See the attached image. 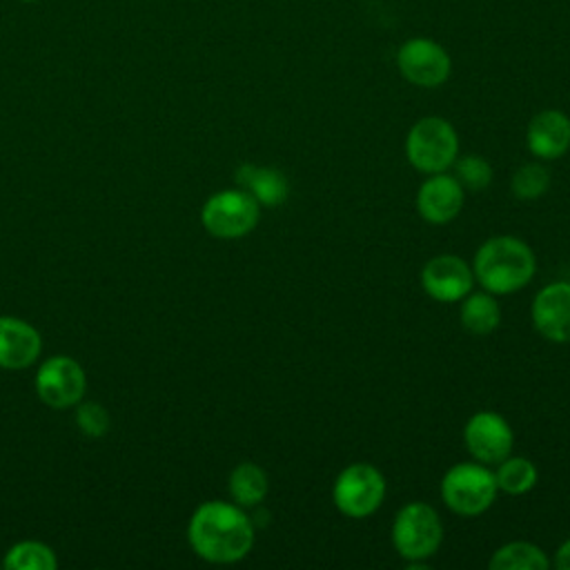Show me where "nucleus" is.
I'll list each match as a JSON object with an SVG mask.
<instances>
[{
	"mask_svg": "<svg viewBox=\"0 0 570 570\" xmlns=\"http://www.w3.org/2000/svg\"><path fill=\"white\" fill-rule=\"evenodd\" d=\"M443 541V523L436 510L425 501L405 503L392 523V546L401 559L423 563L436 554Z\"/></svg>",
	"mask_w": 570,
	"mask_h": 570,
	"instance_id": "7ed1b4c3",
	"label": "nucleus"
},
{
	"mask_svg": "<svg viewBox=\"0 0 570 570\" xmlns=\"http://www.w3.org/2000/svg\"><path fill=\"white\" fill-rule=\"evenodd\" d=\"M76 425L89 439H100L109 432L111 419L102 403L98 401H78L76 403Z\"/></svg>",
	"mask_w": 570,
	"mask_h": 570,
	"instance_id": "b1692460",
	"label": "nucleus"
},
{
	"mask_svg": "<svg viewBox=\"0 0 570 570\" xmlns=\"http://www.w3.org/2000/svg\"><path fill=\"white\" fill-rule=\"evenodd\" d=\"M463 443L474 461L483 465H497L499 461L510 456L514 434L510 423L501 414L492 410H481L468 419L463 428Z\"/></svg>",
	"mask_w": 570,
	"mask_h": 570,
	"instance_id": "1a4fd4ad",
	"label": "nucleus"
},
{
	"mask_svg": "<svg viewBox=\"0 0 570 570\" xmlns=\"http://www.w3.org/2000/svg\"><path fill=\"white\" fill-rule=\"evenodd\" d=\"M454 178L461 183L463 189L481 191L492 183V167L479 154H468V156H461V158L456 156Z\"/></svg>",
	"mask_w": 570,
	"mask_h": 570,
	"instance_id": "5701e85b",
	"label": "nucleus"
},
{
	"mask_svg": "<svg viewBox=\"0 0 570 570\" xmlns=\"http://www.w3.org/2000/svg\"><path fill=\"white\" fill-rule=\"evenodd\" d=\"M385 499V476L372 463L358 461L338 472L332 485L336 510L350 519L374 514Z\"/></svg>",
	"mask_w": 570,
	"mask_h": 570,
	"instance_id": "0eeeda50",
	"label": "nucleus"
},
{
	"mask_svg": "<svg viewBox=\"0 0 570 570\" xmlns=\"http://www.w3.org/2000/svg\"><path fill=\"white\" fill-rule=\"evenodd\" d=\"M490 570H548L546 552L530 541H510L494 550L488 561Z\"/></svg>",
	"mask_w": 570,
	"mask_h": 570,
	"instance_id": "6ab92c4d",
	"label": "nucleus"
},
{
	"mask_svg": "<svg viewBox=\"0 0 570 570\" xmlns=\"http://www.w3.org/2000/svg\"><path fill=\"white\" fill-rule=\"evenodd\" d=\"M33 385L38 399L45 405L53 410H67L82 401L87 390V376L76 358L67 354H56L38 365Z\"/></svg>",
	"mask_w": 570,
	"mask_h": 570,
	"instance_id": "6e6552de",
	"label": "nucleus"
},
{
	"mask_svg": "<svg viewBox=\"0 0 570 570\" xmlns=\"http://www.w3.org/2000/svg\"><path fill=\"white\" fill-rule=\"evenodd\" d=\"M532 325L552 343H570V283L554 281L532 301Z\"/></svg>",
	"mask_w": 570,
	"mask_h": 570,
	"instance_id": "f8f14e48",
	"label": "nucleus"
},
{
	"mask_svg": "<svg viewBox=\"0 0 570 570\" xmlns=\"http://www.w3.org/2000/svg\"><path fill=\"white\" fill-rule=\"evenodd\" d=\"M405 156L416 171L428 176L441 174L450 169L459 156V136L454 127L439 116L421 118L407 131Z\"/></svg>",
	"mask_w": 570,
	"mask_h": 570,
	"instance_id": "39448f33",
	"label": "nucleus"
},
{
	"mask_svg": "<svg viewBox=\"0 0 570 570\" xmlns=\"http://www.w3.org/2000/svg\"><path fill=\"white\" fill-rule=\"evenodd\" d=\"M537 269V258L528 243L514 236H494L481 243L474 254L472 274L490 294H512L525 287Z\"/></svg>",
	"mask_w": 570,
	"mask_h": 570,
	"instance_id": "f03ea898",
	"label": "nucleus"
},
{
	"mask_svg": "<svg viewBox=\"0 0 570 570\" xmlns=\"http://www.w3.org/2000/svg\"><path fill=\"white\" fill-rule=\"evenodd\" d=\"M494 472L483 463L463 461L452 465L441 479V499L459 517H479L497 499Z\"/></svg>",
	"mask_w": 570,
	"mask_h": 570,
	"instance_id": "20e7f679",
	"label": "nucleus"
},
{
	"mask_svg": "<svg viewBox=\"0 0 570 570\" xmlns=\"http://www.w3.org/2000/svg\"><path fill=\"white\" fill-rule=\"evenodd\" d=\"M42 352L40 332L18 316H0V370H24Z\"/></svg>",
	"mask_w": 570,
	"mask_h": 570,
	"instance_id": "4468645a",
	"label": "nucleus"
},
{
	"mask_svg": "<svg viewBox=\"0 0 570 570\" xmlns=\"http://www.w3.org/2000/svg\"><path fill=\"white\" fill-rule=\"evenodd\" d=\"M401 73L419 87H436L450 73V58L441 45L428 38L407 40L396 56Z\"/></svg>",
	"mask_w": 570,
	"mask_h": 570,
	"instance_id": "9b49d317",
	"label": "nucleus"
},
{
	"mask_svg": "<svg viewBox=\"0 0 570 570\" xmlns=\"http://www.w3.org/2000/svg\"><path fill=\"white\" fill-rule=\"evenodd\" d=\"M258 218L261 205L240 187L212 194L200 209V223L205 232L223 240L247 236L258 225Z\"/></svg>",
	"mask_w": 570,
	"mask_h": 570,
	"instance_id": "423d86ee",
	"label": "nucleus"
},
{
	"mask_svg": "<svg viewBox=\"0 0 570 570\" xmlns=\"http://www.w3.org/2000/svg\"><path fill=\"white\" fill-rule=\"evenodd\" d=\"M552 563H554V568H559V570H570V539H566V541L557 548Z\"/></svg>",
	"mask_w": 570,
	"mask_h": 570,
	"instance_id": "393cba45",
	"label": "nucleus"
},
{
	"mask_svg": "<svg viewBox=\"0 0 570 570\" xmlns=\"http://www.w3.org/2000/svg\"><path fill=\"white\" fill-rule=\"evenodd\" d=\"M525 142L532 156L554 160L570 149V118L557 109L539 111L525 131Z\"/></svg>",
	"mask_w": 570,
	"mask_h": 570,
	"instance_id": "2eb2a0df",
	"label": "nucleus"
},
{
	"mask_svg": "<svg viewBox=\"0 0 570 570\" xmlns=\"http://www.w3.org/2000/svg\"><path fill=\"white\" fill-rule=\"evenodd\" d=\"M2 566L7 570H56L58 568V557L51 546L33 539H24L13 543L7 554Z\"/></svg>",
	"mask_w": 570,
	"mask_h": 570,
	"instance_id": "aec40b11",
	"label": "nucleus"
},
{
	"mask_svg": "<svg viewBox=\"0 0 570 570\" xmlns=\"http://www.w3.org/2000/svg\"><path fill=\"white\" fill-rule=\"evenodd\" d=\"M461 325L465 332L485 336L499 327L501 309L494 301V294L490 292H470L465 298H461V312H459Z\"/></svg>",
	"mask_w": 570,
	"mask_h": 570,
	"instance_id": "f3484780",
	"label": "nucleus"
},
{
	"mask_svg": "<svg viewBox=\"0 0 570 570\" xmlns=\"http://www.w3.org/2000/svg\"><path fill=\"white\" fill-rule=\"evenodd\" d=\"M537 476L539 472L534 463L525 456H505L503 461L497 463V472H494L497 488L512 497L530 492L537 483Z\"/></svg>",
	"mask_w": 570,
	"mask_h": 570,
	"instance_id": "412c9836",
	"label": "nucleus"
},
{
	"mask_svg": "<svg viewBox=\"0 0 570 570\" xmlns=\"http://www.w3.org/2000/svg\"><path fill=\"white\" fill-rule=\"evenodd\" d=\"M22 2H33V0H22Z\"/></svg>",
	"mask_w": 570,
	"mask_h": 570,
	"instance_id": "a878e982",
	"label": "nucleus"
},
{
	"mask_svg": "<svg viewBox=\"0 0 570 570\" xmlns=\"http://www.w3.org/2000/svg\"><path fill=\"white\" fill-rule=\"evenodd\" d=\"M227 490L234 503H238L240 508H254L265 499L269 490V481L261 465L252 461H243L232 470Z\"/></svg>",
	"mask_w": 570,
	"mask_h": 570,
	"instance_id": "a211bd4d",
	"label": "nucleus"
},
{
	"mask_svg": "<svg viewBox=\"0 0 570 570\" xmlns=\"http://www.w3.org/2000/svg\"><path fill=\"white\" fill-rule=\"evenodd\" d=\"M510 187L519 200H537L550 187V171L541 163H525L514 171Z\"/></svg>",
	"mask_w": 570,
	"mask_h": 570,
	"instance_id": "4be33fe9",
	"label": "nucleus"
},
{
	"mask_svg": "<svg viewBox=\"0 0 570 570\" xmlns=\"http://www.w3.org/2000/svg\"><path fill=\"white\" fill-rule=\"evenodd\" d=\"M187 541L209 563H236L254 546V521L238 503L205 501L189 517Z\"/></svg>",
	"mask_w": 570,
	"mask_h": 570,
	"instance_id": "f257e3e1",
	"label": "nucleus"
},
{
	"mask_svg": "<svg viewBox=\"0 0 570 570\" xmlns=\"http://www.w3.org/2000/svg\"><path fill=\"white\" fill-rule=\"evenodd\" d=\"M465 189L454 176L445 171L430 174V178H425L416 191V209L428 223L445 225L459 216Z\"/></svg>",
	"mask_w": 570,
	"mask_h": 570,
	"instance_id": "ddd939ff",
	"label": "nucleus"
},
{
	"mask_svg": "<svg viewBox=\"0 0 570 570\" xmlns=\"http://www.w3.org/2000/svg\"><path fill=\"white\" fill-rule=\"evenodd\" d=\"M236 185L254 196V200L263 207L283 205L289 196V183L281 169L258 167L245 163L236 169Z\"/></svg>",
	"mask_w": 570,
	"mask_h": 570,
	"instance_id": "dca6fc26",
	"label": "nucleus"
},
{
	"mask_svg": "<svg viewBox=\"0 0 570 570\" xmlns=\"http://www.w3.org/2000/svg\"><path fill=\"white\" fill-rule=\"evenodd\" d=\"M421 285L425 294L439 303H456L472 292V267L454 254H439L421 269Z\"/></svg>",
	"mask_w": 570,
	"mask_h": 570,
	"instance_id": "9d476101",
	"label": "nucleus"
}]
</instances>
